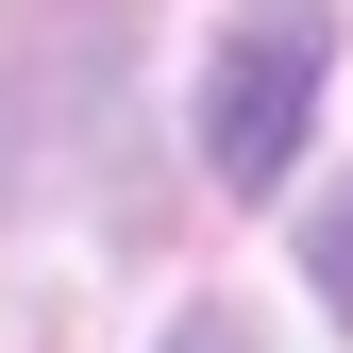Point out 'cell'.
<instances>
[{"instance_id": "cell-1", "label": "cell", "mask_w": 353, "mask_h": 353, "mask_svg": "<svg viewBox=\"0 0 353 353\" xmlns=\"http://www.w3.org/2000/svg\"><path fill=\"white\" fill-rule=\"evenodd\" d=\"M320 68H336V34L303 17V0H252L236 34H219V68H202V168L219 185H286V152H303V118H320Z\"/></svg>"}, {"instance_id": "cell-2", "label": "cell", "mask_w": 353, "mask_h": 353, "mask_svg": "<svg viewBox=\"0 0 353 353\" xmlns=\"http://www.w3.org/2000/svg\"><path fill=\"white\" fill-rule=\"evenodd\" d=\"M320 303H336V320H353V202L320 219Z\"/></svg>"}, {"instance_id": "cell-3", "label": "cell", "mask_w": 353, "mask_h": 353, "mask_svg": "<svg viewBox=\"0 0 353 353\" xmlns=\"http://www.w3.org/2000/svg\"><path fill=\"white\" fill-rule=\"evenodd\" d=\"M168 353H252V336H236V320H185V336H168Z\"/></svg>"}]
</instances>
